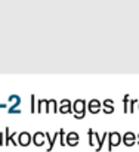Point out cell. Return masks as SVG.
<instances>
[{
    "instance_id": "52a82bcc",
    "label": "cell",
    "mask_w": 139,
    "mask_h": 152,
    "mask_svg": "<svg viewBox=\"0 0 139 152\" xmlns=\"http://www.w3.org/2000/svg\"><path fill=\"white\" fill-rule=\"evenodd\" d=\"M58 111H59L61 114H71V112H74V111H73V105H71V102L68 101V99H62V101L59 102Z\"/></svg>"
},
{
    "instance_id": "e0dca14e",
    "label": "cell",
    "mask_w": 139,
    "mask_h": 152,
    "mask_svg": "<svg viewBox=\"0 0 139 152\" xmlns=\"http://www.w3.org/2000/svg\"><path fill=\"white\" fill-rule=\"evenodd\" d=\"M129 102H130L129 95H124V98H123V112H124V114H127V112H129V109H127V106H129Z\"/></svg>"
},
{
    "instance_id": "6da1fadb",
    "label": "cell",
    "mask_w": 139,
    "mask_h": 152,
    "mask_svg": "<svg viewBox=\"0 0 139 152\" xmlns=\"http://www.w3.org/2000/svg\"><path fill=\"white\" fill-rule=\"evenodd\" d=\"M88 109V102H85L83 99H77L73 103V111H74V118L76 120H82L85 118V112Z\"/></svg>"
},
{
    "instance_id": "5b68a950",
    "label": "cell",
    "mask_w": 139,
    "mask_h": 152,
    "mask_svg": "<svg viewBox=\"0 0 139 152\" xmlns=\"http://www.w3.org/2000/svg\"><path fill=\"white\" fill-rule=\"evenodd\" d=\"M121 140H123V143H124L126 146H133V145L136 143V140H138V136H136L135 133H132V132H126V133L123 134Z\"/></svg>"
},
{
    "instance_id": "277c9868",
    "label": "cell",
    "mask_w": 139,
    "mask_h": 152,
    "mask_svg": "<svg viewBox=\"0 0 139 152\" xmlns=\"http://www.w3.org/2000/svg\"><path fill=\"white\" fill-rule=\"evenodd\" d=\"M16 140H18V145H21V146H28V145L33 142V136H31L28 132H21V133H18Z\"/></svg>"
},
{
    "instance_id": "ac0fdd59",
    "label": "cell",
    "mask_w": 139,
    "mask_h": 152,
    "mask_svg": "<svg viewBox=\"0 0 139 152\" xmlns=\"http://www.w3.org/2000/svg\"><path fill=\"white\" fill-rule=\"evenodd\" d=\"M30 111H31V114L37 112V101H36V96H34V95H31V106H30Z\"/></svg>"
},
{
    "instance_id": "5bb4252c",
    "label": "cell",
    "mask_w": 139,
    "mask_h": 152,
    "mask_svg": "<svg viewBox=\"0 0 139 152\" xmlns=\"http://www.w3.org/2000/svg\"><path fill=\"white\" fill-rule=\"evenodd\" d=\"M58 108H59V105L56 103L55 99H49V101H47V106H46V112L47 114H56Z\"/></svg>"
},
{
    "instance_id": "d6986e66",
    "label": "cell",
    "mask_w": 139,
    "mask_h": 152,
    "mask_svg": "<svg viewBox=\"0 0 139 152\" xmlns=\"http://www.w3.org/2000/svg\"><path fill=\"white\" fill-rule=\"evenodd\" d=\"M136 103H139L138 99H132V101L129 102V112H130V114L135 112V106H136Z\"/></svg>"
},
{
    "instance_id": "8992f818",
    "label": "cell",
    "mask_w": 139,
    "mask_h": 152,
    "mask_svg": "<svg viewBox=\"0 0 139 152\" xmlns=\"http://www.w3.org/2000/svg\"><path fill=\"white\" fill-rule=\"evenodd\" d=\"M16 136H18V133H16V132L9 134V127H6V130H4V145H6V146H9V143H12L13 146H16V145H18V140L15 139Z\"/></svg>"
},
{
    "instance_id": "30bf717a",
    "label": "cell",
    "mask_w": 139,
    "mask_h": 152,
    "mask_svg": "<svg viewBox=\"0 0 139 152\" xmlns=\"http://www.w3.org/2000/svg\"><path fill=\"white\" fill-rule=\"evenodd\" d=\"M56 139H59V130L56 132V133H53V134H50V133H46V140L49 142V145H47V152H50L53 149V145H55V142H56Z\"/></svg>"
},
{
    "instance_id": "2e32d148",
    "label": "cell",
    "mask_w": 139,
    "mask_h": 152,
    "mask_svg": "<svg viewBox=\"0 0 139 152\" xmlns=\"http://www.w3.org/2000/svg\"><path fill=\"white\" fill-rule=\"evenodd\" d=\"M59 143H61V146H65L67 145V133L62 129L59 130Z\"/></svg>"
},
{
    "instance_id": "8fae6325",
    "label": "cell",
    "mask_w": 139,
    "mask_h": 152,
    "mask_svg": "<svg viewBox=\"0 0 139 152\" xmlns=\"http://www.w3.org/2000/svg\"><path fill=\"white\" fill-rule=\"evenodd\" d=\"M101 108H102V105L98 99H92L90 102H88V109L90 114H98L101 111Z\"/></svg>"
},
{
    "instance_id": "ba28073f",
    "label": "cell",
    "mask_w": 139,
    "mask_h": 152,
    "mask_svg": "<svg viewBox=\"0 0 139 152\" xmlns=\"http://www.w3.org/2000/svg\"><path fill=\"white\" fill-rule=\"evenodd\" d=\"M45 140H46V133L43 132H36L33 134V143L36 146H43L45 145Z\"/></svg>"
},
{
    "instance_id": "9c48e42d",
    "label": "cell",
    "mask_w": 139,
    "mask_h": 152,
    "mask_svg": "<svg viewBox=\"0 0 139 152\" xmlns=\"http://www.w3.org/2000/svg\"><path fill=\"white\" fill-rule=\"evenodd\" d=\"M79 140H80L79 133L70 132V133L67 134V145H68V146H77V145H79Z\"/></svg>"
},
{
    "instance_id": "7a4b0ae2",
    "label": "cell",
    "mask_w": 139,
    "mask_h": 152,
    "mask_svg": "<svg viewBox=\"0 0 139 152\" xmlns=\"http://www.w3.org/2000/svg\"><path fill=\"white\" fill-rule=\"evenodd\" d=\"M121 134L117 133V132H113V133H108V140H110V145H108V151H113L114 146H118L123 140H121Z\"/></svg>"
},
{
    "instance_id": "4fadbf2b",
    "label": "cell",
    "mask_w": 139,
    "mask_h": 152,
    "mask_svg": "<svg viewBox=\"0 0 139 152\" xmlns=\"http://www.w3.org/2000/svg\"><path fill=\"white\" fill-rule=\"evenodd\" d=\"M102 109H104L105 114H113V112L115 111L114 102L111 101V99H105V101H104V105H102Z\"/></svg>"
},
{
    "instance_id": "ffe728a7",
    "label": "cell",
    "mask_w": 139,
    "mask_h": 152,
    "mask_svg": "<svg viewBox=\"0 0 139 152\" xmlns=\"http://www.w3.org/2000/svg\"><path fill=\"white\" fill-rule=\"evenodd\" d=\"M136 142H138V143H139V134H138V140H136Z\"/></svg>"
},
{
    "instance_id": "3957f363",
    "label": "cell",
    "mask_w": 139,
    "mask_h": 152,
    "mask_svg": "<svg viewBox=\"0 0 139 152\" xmlns=\"http://www.w3.org/2000/svg\"><path fill=\"white\" fill-rule=\"evenodd\" d=\"M9 102H12V105L9 106V114H21V111L18 109V106L21 105V98L18 95H10L9 96Z\"/></svg>"
},
{
    "instance_id": "7c38bea8",
    "label": "cell",
    "mask_w": 139,
    "mask_h": 152,
    "mask_svg": "<svg viewBox=\"0 0 139 152\" xmlns=\"http://www.w3.org/2000/svg\"><path fill=\"white\" fill-rule=\"evenodd\" d=\"M88 134H89V145H90V146H98L99 142H101V136H99L96 132H93L92 129L88 130Z\"/></svg>"
},
{
    "instance_id": "9a60e30c",
    "label": "cell",
    "mask_w": 139,
    "mask_h": 152,
    "mask_svg": "<svg viewBox=\"0 0 139 152\" xmlns=\"http://www.w3.org/2000/svg\"><path fill=\"white\" fill-rule=\"evenodd\" d=\"M46 106H47L46 99H40V101H37V112H39V114H42L43 111L46 112Z\"/></svg>"
}]
</instances>
